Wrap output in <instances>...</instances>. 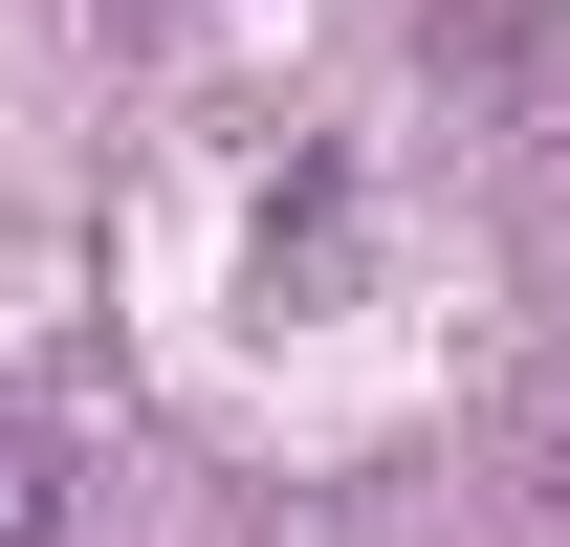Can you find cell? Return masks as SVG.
<instances>
[{
    "label": "cell",
    "mask_w": 570,
    "mask_h": 547,
    "mask_svg": "<svg viewBox=\"0 0 570 547\" xmlns=\"http://www.w3.org/2000/svg\"><path fill=\"white\" fill-rule=\"evenodd\" d=\"M0 547H67V460L45 438H0Z\"/></svg>",
    "instance_id": "6da1fadb"
}]
</instances>
